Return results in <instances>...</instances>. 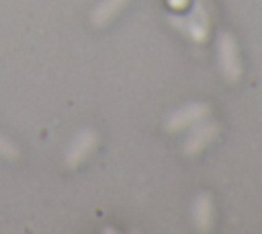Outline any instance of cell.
Segmentation results:
<instances>
[{
  "mask_svg": "<svg viewBox=\"0 0 262 234\" xmlns=\"http://www.w3.org/2000/svg\"><path fill=\"white\" fill-rule=\"evenodd\" d=\"M217 60H219V70L227 82H237L242 78L239 47L229 31H223L217 37Z\"/></svg>",
  "mask_w": 262,
  "mask_h": 234,
  "instance_id": "6da1fadb",
  "label": "cell"
},
{
  "mask_svg": "<svg viewBox=\"0 0 262 234\" xmlns=\"http://www.w3.org/2000/svg\"><path fill=\"white\" fill-rule=\"evenodd\" d=\"M192 222H194L196 230H201V232H209L213 228L215 207H213L211 195H207V193L196 195V199L192 203Z\"/></svg>",
  "mask_w": 262,
  "mask_h": 234,
  "instance_id": "5b68a950",
  "label": "cell"
},
{
  "mask_svg": "<svg viewBox=\"0 0 262 234\" xmlns=\"http://www.w3.org/2000/svg\"><path fill=\"white\" fill-rule=\"evenodd\" d=\"M217 135H219V125H217L215 121L203 119V121H199L196 125L190 127V133L186 135V140H184V144H182V152H184L186 156H196V154H201Z\"/></svg>",
  "mask_w": 262,
  "mask_h": 234,
  "instance_id": "7a4b0ae2",
  "label": "cell"
},
{
  "mask_svg": "<svg viewBox=\"0 0 262 234\" xmlns=\"http://www.w3.org/2000/svg\"><path fill=\"white\" fill-rule=\"evenodd\" d=\"M18 148L14 146V142H10L8 138H4L0 133V158H6V160H16L18 158Z\"/></svg>",
  "mask_w": 262,
  "mask_h": 234,
  "instance_id": "ba28073f",
  "label": "cell"
},
{
  "mask_svg": "<svg viewBox=\"0 0 262 234\" xmlns=\"http://www.w3.org/2000/svg\"><path fill=\"white\" fill-rule=\"evenodd\" d=\"M209 115V105L207 103H188L180 109H176L168 121H166V129L168 131H182L188 129L192 125H196L199 121L207 119Z\"/></svg>",
  "mask_w": 262,
  "mask_h": 234,
  "instance_id": "3957f363",
  "label": "cell"
},
{
  "mask_svg": "<svg viewBox=\"0 0 262 234\" xmlns=\"http://www.w3.org/2000/svg\"><path fill=\"white\" fill-rule=\"evenodd\" d=\"M182 21L186 23L188 27V37L194 39V41H203L207 39V33H209V18H207V12L196 4L194 10H190V14H184Z\"/></svg>",
  "mask_w": 262,
  "mask_h": 234,
  "instance_id": "8992f818",
  "label": "cell"
},
{
  "mask_svg": "<svg viewBox=\"0 0 262 234\" xmlns=\"http://www.w3.org/2000/svg\"><path fill=\"white\" fill-rule=\"evenodd\" d=\"M98 146V135L94 129H82L74 135L72 144L68 146V152H66V164L70 168H76L80 166Z\"/></svg>",
  "mask_w": 262,
  "mask_h": 234,
  "instance_id": "277c9868",
  "label": "cell"
},
{
  "mask_svg": "<svg viewBox=\"0 0 262 234\" xmlns=\"http://www.w3.org/2000/svg\"><path fill=\"white\" fill-rule=\"evenodd\" d=\"M127 2H129V0H100V4L92 10V16H90L92 25H96V27L108 25V23L125 8Z\"/></svg>",
  "mask_w": 262,
  "mask_h": 234,
  "instance_id": "52a82bcc",
  "label": "cell"
},
{
  "mask_svg": "<svg viewBox=\"0 0 262 234\" xmlns=\"http://www.w3.org/2000/svg\"><path fill=\"white\" fill-rule=\"evenodd\" d=\"M168 8L174 10V12H184L188 6H190V0H166Z\"/></svg>",
  "mask_w": 262,
  "mask_h": 234,
  "instance_id": "9c48e42d",
  "label": "cell"
}]
</instances>
